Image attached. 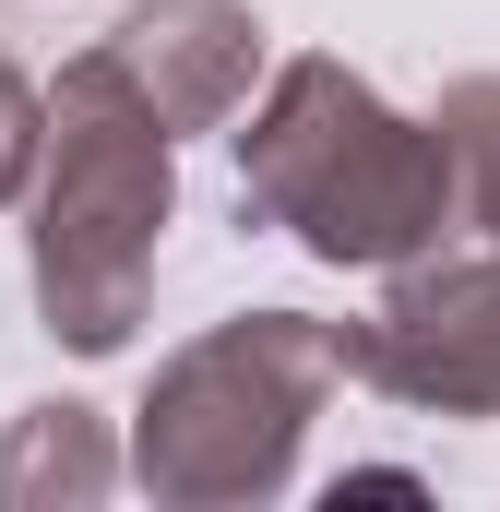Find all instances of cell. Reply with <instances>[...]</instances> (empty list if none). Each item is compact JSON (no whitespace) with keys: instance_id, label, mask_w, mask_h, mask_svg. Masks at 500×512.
<instances>
[{"instance_id":"cell-5","label":"cell","mask_w":500,"mask_h":512,"mask_svg":"<svg viewBox=\"0 0 500 512\" xmlns=\"http://www.w3.org/2000/svg\"><path fill=\"white\" fill-rule=\"evenodd\" d=\"M108 60H120V84L179 131H215L250 108V72H262V24H250V0H143L120 12L108 36H96Z\"/></svg>"},{"instance_id":"cell-2","label":"cell","mask_w":500,"mask_h":512,"mask_svg":"<svg viewBox=\"0 0 500 512\" xmlns=\"http://www.w3.org/2000/svg\"><path fill=\"white\" fill-rule=\"evenodd\" d=\"M24 191H36V310H48V334L84 346V358L131 346V322L155 298V239L179 215V155H167V120L120 84L108 48L60 60Z\"/></svg>"},{"instance_id":"cell-4","label":"cell","mask_w":500,"mask_h":512,"mask_svg":"<svg viewBox=\"0 0 500 512\" xmlns=\"http://www.w3.org/2000/svg\"><path fill=\"white\" fill-rule=\"evenodd\" d=\"M346 382L441 417H500V239L489 251H429L393 262L370 322H346Z\"/></svg>"},{"instance_id":"cell-3","label":"cell","mask_w":500,"mask_h":512,"mask_svg":"<svg viewBox=\"0 0 500 512\" xmlns=\"http://www.w3.org/2000/svg\"><path fill=\"white\" fill-rule=\"evenodd\" d=\"M334 393H346V322L239 310V322H215L203 346H179L155 370L143 429H131V477L179 512L274 501L298 477V441H310V417Z\"/></svg>"},{"instance_id":"cell-7","label":"cell","mask_w":500,"mask_h":512,"mask_svg":"<svg viewBox=\"0 0 500 512\" xmlns=\"http://www.w3.org/2000/svg\"><path fill=\"white\" fill-rule=\"evenodd\" d=\"M441 155H453V215L500 239V72H465L441 96Z\"/></svg>"},{"instance_id":"cell-8","label":"cell","mask_w":500,"mask_h":512,"mask_svg":"<svg viewBox=\"0 0 500 512\" xmlns=\"http://www.w3.org/2000/svg\"><path fill=\"white\" fill-rule=\"evenodd\" d=\"M36 120H48V96L0 60V203H24V179H36Z\"/></svg>"},{"instance_id":"cell-6","label":"cell","mask_w":500,"mask_h":512,"mask_svg":"<svg viewBox=\"0 0 500 512\" xmlns=\"http://www.w3.org/2000/svg\"><path fill=\"white\" fill-rule=\"evenodd\" d=\"M108 489H120V465L84 405H24V429L0 441V501L36 512V501H108Z\"/></svg>"},{"instance_id":"cell-1","label":"cell","mask_w":500,"mask_h":512,"mask_svg":"<svg viewBox=\"0 0 500 512\" xmlns=\"http://www.w3.org/2000/svg\"><path fill=\"white\" fill-rule=\"evenodd\" d=\"M239 203L286 227L310 262L393 274L453 227V155H441V120H405L370 72L286 60L239 131Z\"/></svg>"}]
</instances>
